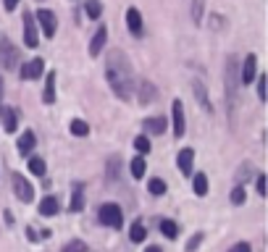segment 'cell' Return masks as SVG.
Here are the masks:
<instances>
[{
  "instance_id": "cell-1",
  "label": "cell",
  "mask_w": 268,
  "mask_h": 252,
  "mask_svg": "<svg viewBox=\"0 0 268 252\" xmlns=\"http://www.w3.org/2000/svg\"><path fill=\"white\" fill-rule=\"evenodd\" d=\"M106 79L116 95L121 100H129L134 92V76H132V66L126 61V55L121 50H111L106 58Z\"/></svg>"
},
{
  "instance_id": "cell-2",
  "label": "cell",
  "mask_w": 268,
  "mask_h": 252,
  "mask_svg": "<svg viewBox=\"0 0 268 252\" xmlns=\"http://www.w3.org/2000/svg\"><path fill=\"white\" fill-rule=\"evenodd\" d=\"M226 97H229V105L234 108L237 102V87H239V63L234 55H229L226 58Z\"/></svg>"
},
{
  "instance_id": "cell-3",
  "label": "cell",
  "mask_w": 268,
  "mask_h": 252,
  "mask_svg": "<svg viewBox=\"0 0 268 252\" xmlns=\"http://www.w3.org/2000/svg\"><path fill=\"white\" fill-rule=\"evenodd\" d=\"M98 218H100V223H106V226H111V228H121V223H124V210L119 208V205L108 202V205H103V208H100Z\"/></svg>"
},
{
  "instance_id": "cell-4",
  "label": "cell",
  "mask_w": 268,
  "mask_h": 252,
  "mask_svg": "<svg viewBox=\"0 0 268 252\" xmlns=\"http://www.w3.org/2000/svg\"><path fill=\"white\" fill-rule=\"evenodd\" d=\"M11 184H14V192H16V197L21 200V202H32L34 200V189H32V184L21 176V174H16L14 171V176H11Z\"/></svg>"
},
{
  "instance_id": "cell-5",
  "label": "cell",
  "mask_w": 268,
  "mask_h": 252,
  "mask_svg": "<svg viewBox=\"0 0 268 252\" xmlns=\"http://www.w3.org/2000/svg\"><path fill=\"white\" fill-rule=\"evenodd\" d=\"M19 63V50L8 40H0V68H16Z\"/></svg>"
},
{
  "instance_id": "cell-6",
  "label": "cell",
  "mask_w": 268,
  "mask_h": 252,
  "mask_svg": "<svg viewBox=\"0 0 268 252\" xmlns=\"http://www.w3.org/2000/svg\"><path fill=\"white\" fill-rule=\"evenodd\" d=\"M255 68H258V58H255V53H250L247 58L242 61V71H239V82L242 84H250L255 79Z\"/></svg>"
},
{
  "instance_id": "cell-7",
  "label": "cell",
  "mask_w": 268,
  "mask_h": 252,
  "mask_svg": "<svg viewBox=\"0 0 268 252\" xmlns=\"http://www.w3.org/2000/svg\"><path fill=\"white\" fill-rule=\"evenodd\" d=\"M24 45L27 48H37L40 45V37H37V24L29 14H24Z\"/></svg>"
},
{
  "instance_id": "cell-8",
  "label": "cell",
  "mask_w": 268,
  "mask_h": 252,
  "mask_svg": "<svg viewBox=\"0 0 268 252\" xmlns=\"http://www.w3.org/2000/svg\"><path fill=\"white\" fill-rule=\"evenodd\" d=\"M37 21H40L45 37H53V34H55V14H53V11H48V8L37 11Z\"/></svg>"
},
{
  "instance_id": "cell-9",
  "label": "cell",
  "mask_w": 268,
  "mask_h": 252,
  "mask_svg": "<svg viewBox=\"0 0 268 252\" xmlns=\"http://www.w3.org/2000/svg\"><path fill=\"white\" fill-rule=\"evenodd\" d=\"M184 129H187V118H184V105L176 100L173 102V134L184 137Z\"/></svg>"
},
{
  "instance_id": "cell-10",
  "label": "cell",
  "mask_w": 268,
  "mask_h": 252,
  "mask_svg": "<svg viewBox=\"0 0 268 252\" xmlns=\"http://www.w3.org/2000/svg\"><path fill=\"white\" fill-rule=\"evenodd\" d=\"M42 71H45V61H40V58L27 61L24 66H21V79H37Z\"/></svg>"
},
{
  "instance_id": "cell-11",
  "label": "cell",
  "mask_w": 268,
  "mask_h": 252,
  "mask_svg": "<svg viewBox=\"0 0 268 252\" xmlns=\"http://www.w3.org/2000/svg\"><path fill=\"white\" fill-rule=\"evenodd\" d=\"M126 27H129V32L134 34V37H142V16H139L137 8L126 11Z\"/></svg>"
},
{
  "instance_id": "cell-12",
  "label": "cell",
  "mask_w": 268,
  "mask_h": 252,
  "mask_svg": "<svg viewBox=\"0 0 268 252\" xmlns=\"http://www.w3.org/2000/svg\"><path fill=\"white\" fill-rule=\"evenodd\" d=\"M106 40H108V29L106 27H100L98 32H95V37H92V42H90V55H100V50L106 48Z\"/></svg>"
},
{
  "instance_id": "cell-13",
  "label": "cell",
  "mask_w": 268,
  "mask_h": 252,
  "mask_svg": "<svg viewBox=\"0 0 268 252\" xmlns=\"http://www.w3.org/2000/svg\"><path fill=\"white\" fill-rule=\"evenodd\" d=\"M192 160H195V153L190 150V147H184V150L179 153V158H176V166H179V171L184 176L192 174Z\"/></svg>"
},
{
  "instance_id": "cell-14",
  "label": "cell",
  "mask_w": 268,
  "mask_h": 252,
  "mask_svg": "<svg viewBox=\"0 0 268 252\" xmlns=\"http://www.w3.org/2000/svg\"><path fill=\"white\" fill-rule=\"evenodd\" d=\"M16 147H19L21 155H29L34 147H37V137H34L32 132H24V134L19 137V145H16Z\"/></svg>"
},
{
  "instance_id": "cell-15",
  "label": "cell",
  "mask_w": 268,
  "mask_h": 252,
  "mask_svg": "<svg viewBox=\"0 0 268 252\" xmlns=\"http://www.w3.org/2000/svg\"><path fill=\"white\" fill-rule=\"evenodd\" d=\"M142 129H145L147 134H163V129H166V118H160V116L145 118V121H142Z\"/></svg>"
},
{
  "instance_id": "cell-16",
  "label": "cell",
  "mask_w": 268,
  "mask_h": 252,
  "mask_svg": "<svg viewBox=\"0 0 268 252\" xmlns=\"http://www.w3.org/2000/svg\"><path fill=\"white\" fill-rule=\"evenodd\" d=\"M0 113H3V126H6V132H8V134H14V132H16L19 113H16L14 108H0Z\"/></svg>"
},
{
  "instance_id": "cell-17",
  "label": "cell",
  "mask_w": 268,
  "mask_h": 252,
  "mask_svg": "<svg viewBox=\"0 0 268 252\" xmlns=\"http://www.w3.org/2000/svg\"><path fill=\"white\" fill-rule=\"evenodd\" d=\"M145 236H147V228L142 221H134L132 223V231H129V239L132 242H145Z\"/></svg>"
},
{
  "instance_id": "cell-18",
  "label": "cell",
  "mask_w": 268,
  "mask_h": 252,
  "mask_svg": "<svg viewBox=\"0 0 268 252\" xmlns=\"http://www.w3.org/2000/svg\"><path fill=\"white\" fill-rule=\"evenodd\" d=\"M42 100H45V102H55V74H48V82H45Z\"/></svg>"
},
{
  "instance_id": "cell-19",
  "label": "cell",
  "mask_w": 268,
  "mask_h": 252,
  "mask_svg": "<svg viewBox=\"0 0 268 252\" xmlns=\"http://www.w3.org/2000/svg\"><path fill=\"white\" fill-rule=\"evenodd\" d=\"M40 213L48 215V218H50V215H55V213H58V200H55V197H45V200L40 202Z\"/></svg>"
},
{
  "instance_id": "cell-20",
  "label": "cell",
  "mask_w": 268,
  "mask_h": 252,
  "mask_svg": "<svg viewBox=\"0 0 268 252\" xmlns=\"http://www.w3.org/2000/svg\"><path fill=\"white\" fill-rule=\"evenodd\" d=\"M153 97H155V87H153V84H150V82L139 84V100H142V105H147Z\"/></svg>"
},
{
  "instance_id": "cell-21",
  "label": "cell",
  "mask_w": 268,
  "mask_h": 252,
  "mask_svg": "<svg viewBox=\"0 0 268 252\" xmlns=\"http://www.w3.org/2000/svg\"><path fill=\"white\" fill-rule=\"evenodd\" d=\"M192 187H195L197 197H203V194L208 192V176H205V174H197V176L192 179Z\"/></svg>"
},
{
  "instance_id": "cell-22",
  "label": "cell",
  "mask_w": 268,
  "mask_h": 252,
  "mask_svg": "<svg viewBox=\"0 0 268 252\" xmlns=\"http://www.w3.org/2000/svg\"><path fill=\"white\" fill-rule=\"evenodd\" d=\"M145 171H147L145 158H134V160H132V176H134V179H142Z\"/></svg>"
},
{
  "instance_id": "cell-23",
  "label": "cell",
  "mask_w": 268,
  "mask_h": 252,
  "mask_svg": "<svg viewBox=\"0 0 268 252\" xmlns=\"http://www.w3.org/2000/svg\"><path fill=\"white\" fill-rule=\"evenodd\" d=\"M160 231H163V234H166L168 239H176V234H179V228H176V223H173V221H168V218H163V221H160Z\"/></svg>"
},
{
  "instance_id": "cell-24",
  "label": "cell",
  "mask_w": 268,
  "mask_h": 252,
  "mask_svg": "<svg viewBox=\"0 0 268 252\" xmlns=\"http://www.w3.org/2000/svg\"><path fill=\"white\" fill-rule=\"evenodd\" d=\"M81 208H84V192H81L79 187L74 189V194H71V210L74 213H79Z\"/></svg>"
},
{
  "instance_id": "cell-25",
  "label": "cell",
  "mask_w": 268,
  "mask_h": 252,
  "mask_svg": "<svg viewBox=\"0 0 268 252\" xmlns=\"http://www.w3.org/2000/svg\"><path fill=\"white\" fill-rule=\"evenodd\" d=\"M134 147H137V153H142V155H147L153 147H150V140H147V134H139L137 140H134Z\"/></svg>"
},
{
  "instance_id": "cell-26",
  "label": "cell",
  "mask_w": 268,
  "mask_h": 252,
  "mask_svg": "<svg viewBox=\"0 0 268 252\" xmlns=\"http://www.w3.org/2000/svg\"><path fill=\"white\" fill-rule=\"evenodd\" d=\"M147 189H150V194H166V181L163 179H150V184H147Z\"/></svg>"
},
{
  "instance_id": "cell-27",
  "label": "cell",
  "mask_w": 268,
  "mask_h": 252,
  "mask_svg": "<svg viewBox=\"0 0 268 252\" xmlns=\"http://www.w3.org/2000/svg\"><path fill=\"white\" fill-rule=\"evenodd\" d=\"M71 134H74V137H87V134H90V126H87L84 121L74 118V121H71Z\"/></svg>"
},
{
  "instance_id": "cell-28",
  "label": "cell",
  "mask_w": 268,
  "mask_h": 252,
  "mask_svg": "<svg viewBox=\"0 0 268 252\" xmlns=\"http://www.w3.org/2000/svg\"><path fill=\"white\" fill-rule=\"evenodd\" d=\"M29 171L34 176H45V160L42 158H32L29 160Z\"/></svg>"
},
{
  "instance_id": "cell-29",
  "label": "cell",
  "mask_w": 268,
  "mask_h": 252,
  "mask_svg": "<svg viewBox=\"0 0 268 252\" xmlns=\"http://www.w3.org/2000/svg\"><path fill=\"white\" fill-rule=\"evenodd\" d=\"M100 14H103L100 0H87V16L90 19H100Z\"/></svg>"
},
{
  "instance_id": "cell-30",
  "label": "cell",
  "mask_w": 268,
  "mask_h": 252,
  "mask_svg": "<svg viewBox=\"0 0 268 252\" xmlns=\"http://www.w3.org/2000/svg\"><path fill=\"white\" fill-rule=\"evenodd\" d=\"M195 95H197V100L203 102V108H205V110H211V100H208V95L203 92V84H197V82H195Z\"/></svg>"
},
{
  "instance_id": "cell-31",
  "label": "cell",
  "mask_w": 268,
  "mask_h": 252,
  "mask_svg": "<svg viewBox=\"0 0 268 252\" xmlns=\"http://www.w3.org/2000/svg\"><path fill=\"white\" fill-rule=\"evenodd\" d=\"M61 252H87V244H84V242H79V239H74V242H68Z\"/></svg>"
},
{
  "instance_id": "cell-32",
  "label": "cell",
  "mask_w": 268,
  "mask_h": 252,
  "mask_svg": "<svg viewBox=\"0 0 268 252\" xmlns=\"http://www.w3.org/2000/svg\"><path fill=\"white\" fill-rule=\"evenodd\" d=\"M195 24H203V0H195V11H192Z\"/></svg>"
},
{
  "instance_id": "cell-33",
  "label": "cell",
  "mask_w": 268,
  "mask_h": 252,
  "mask_svg": "<svg viewBox=\"0 0 268 252\" xmlns=\"http://www.w3.org/2000/svg\"><path fill=\"white\" fill-rule=\"evenodd\" d=\"M116 174H119V158H111L108 160V179L116 181Z\"/></svg>"
},
{
  "instance_id": "cell-34",
  "label": "cell",
  "mask_w": 268,
  "mask_h": 252,
  "mask_svg": "<svg viewBox=\"0 0 268 252\" xmlns=\"http://www.w3.org/2000/svg\"><path fill=\"white\" fill-rule=\"evenodd\" d=\"M231 202H234V205H242V202H244V189H242V187L231 189Z\"/></svg>"
},
{
  "instance_id": "cell-35",
  "label": "cell",
  "mask_w": 268,
  "mask_h": 252,
  "mask_svg": "<svg viewBox=\"0 0 268 252\" xmlns=\"http://www.w3.org/2000/svg\"><path fill=\"white\" fill-rule=\"evenodd\" d=\"M265 84H268V76H260L258 79V97L265 100Z\"/></svg>"
},
{
  "instance_id": "cell-36",
  "label": "cell",
  "mask_w": 268,
  "mask_h": 252,
  "mask_svg": "<svg viewBox=\"0 0 268 252\" xmlns=\"http://www.w3.org/2000/svg\"><path fill=\"white\" fill-rule=\"evenodd\" d=\"M200 242H203V234H195V236L190 239V244H187V252H195Z\"/></svg>"
},
{
  "instance_id": "cell-37",
  "label": "cell",
  "mask_w": 268,
  "mask_h": 252,
  "mask_svg": "<svg viewBox=\"0 0 268 252\" xmlns=\"http://www.w3.org/2000/svg\"><path fill=\"white\" fill-rule=\"evenodd\" d=\"M229 252H252V249H250V244H247V242H239V244L231 247Z\"/></svg>"
},
{
  "instance_id": "cell-38",
  "label": "cell",
  "mask_w": 268,
  "mask_h": 252,
  "mask_svg": "<svg viewBox=\"0 0 268 252\" xmlns=\"http://www.w3.org/2000/svg\"><path fill=\"white\" fill-rule=\"evenodd\" d=\"M255 187H258V194H265V176H258V184Z\"/></svg>"
},
{
  "instance_id": "cell-39",
  "label": "cell",
  "mask_w": 268,
  "mask_h": 252,
  "mask_svg": "<svg viewBox=\"0 0 268 252\" xmlns=\"http://www.w3.org/2000/svg\"><path fill=\"white\" fill-rule=\"evenodd\" d=\"M3 6H6V11H14L19 6V0H3Z\"/></svg>"
},
{
  "instance_id": "cell-40",
  "label": "cell",
  "mask_w": 268,
  "mask_h": 252,
  "mask_svg": "<svg viewBox=\"0 0 268 252\" xmlns=\"http://www.w3.org/2000/svg\"><path fill=\"white\" fill-rule=\"evenodd\" d=\"M145 252H160V249H158V247H147Z\"/></svg>"
},
{
  "instance_id": "cell-41",
  "label": "cell",
  "mask_w": 268,
  "mask_h": 252,
  "mask_svg": "<svg viewBox=\"0 0 268 252\" xmlns=\"http://www.w3.org/2000/svg\"><path fill=\"white\" fill-rule=\"evenodd\" d=\"M0 100H3V79H0Z\"/></svg>"
}]
</instances>
